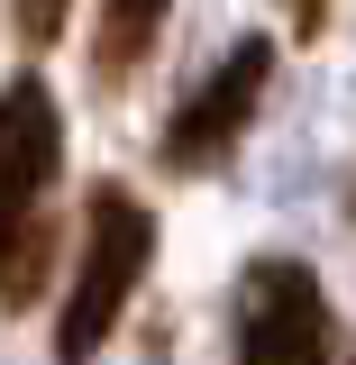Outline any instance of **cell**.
Wrapping results in <instances>:
<instances>
[{
  "instance_id": "cell-2",
  "label": "cell",
  "mask_w": 356,
  "mask_h": 365,
  "mask_svg": "<svg viewBox=\"0 0 356 365\" xmlns=\"http://www.w3.org/2000/svg\"><path fill=\"white\" fill-rule=\"evenodd\" d=\"M146 265H156V220H146V201H137L128 182H91V201H83V265H73V292H64V311H55V365H91L119 338Z\"/></svg>"
},
{
  "instance_id": "cell-4",
  "label": "cell",
  "mask_w": 356,
  "mask_h": 365,
  "mask_svg": "<svg viewBox=\"0 0 356 365\" xmlns=\"http://www.w3.org/2000/svg\"><path fill=\"white\" fill-rule=\"evenodd\" d=\"M265 83H274V37H238L192 83L174 119H165V174H210L238 155V137L256 128V110H265Z\"/></svg>"
},
{
  "instance_id": "cell-7",
  "label": "cell",
  "mask_w": 356,
  "mask_h": 365,
  "mask_svg": "<svg viewBox=\"0 0 356 365\" xmlns=\"http://www.w3.org/2000/svg\"><path fill=\"white\" fill-rule=\"evenodd\" d=\"M283 9H293V37H302V46L329 28V0H283Z\"/></svg>"
},
{
  "instance_id": "cell-3",
  "label": "cell",
  "mask_w": 356,
  "mask_h": 365,
  "mask_svg": "<svg viewBox=\"0 0 356 365\" xmlns=\"http://www.w3.org/2000/svg\"><path fill=\"white\" fill-rule=\"evenodd\" d=\"M238 365H338V311L302 256H256L238 274Z\"/></svg>"
},
{
  "instance_id": "cell-6",
  "label": "cell",
  "mask_w": 356,
  "mask_h": 365,
  "mask_svg": "<svg viewBox=\"0 0 356 365\" xmlns=\"http://www.w3.org/2000/svg\"><path fill=\"white\" fill-rule=\"evenodd\" d=\"M9 19H19V46H55V37H64V19H73V0H19Z\"/></svg>"
},
{
  "instance_id": "cell-5",
  "label": "cell",
  "mask_w": 356,
  "mask_h": 365,
  "mask_svg": "<svg viewBox=\"0 0 356 365\" xmlns=\"http://www.w3.org/2000/svg\"><path fill=\"white\" fill-rule=\"evenodd\" d=\"M165 19H174V0H101V28H91V83L119 91L137 64L156 55Z\"/></svg>"
},
{
  "instance_id": "cell-1",
  "label": "cell",
  "mask_w": 356,
  "mask_h": 365,
  "mask_svg": "<svg viewBox=\"0 0 356 365\" xmlns=\"http://www.w3.org/2000/svg\"><path fill=\"white\" fill-rule=\"evenodd\" d=\"M64 174V110L46 73H9L0 83V311H28L55 265V220L46 192Z\"/></svg>"
}]
</instances>
